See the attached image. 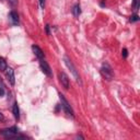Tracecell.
Instances as JSON below:
<instances>
[{
  "label": "cell",
  "instance_id": "obj_1",
  "mask_svg": "<svg viewBox=\"0 0 140 140\" xmlns=\"http://www.w3.org/2000/svg\"><path fill=\"white\" fill-rule=\"evenodd\" d=\"M0 135L4 136L5 138H9V139H17V138H24L23 136L19 135V129L13 126L10 128H7V129H2L0 130Z\"/></svg>",
  "mask_w": 140,
  "mask_h": 140
},
{
  "label": "cell",
  "instance_id": "obj_2",
  "mask_svg": "<svg viewBox=\"0 0 140 140\" xmlns=\"http://www.w3.org/2000/svg\"><path fill=\"white\" fill-rule=\"evenodd\" d=\"M101 74H102V77L105 80H107V81H111V80L114 78V73H113L112 68L108 64L103 65V67L101 68Z\"/></svg>",
  "mask_w": 140,
  "mask_h": 140
},
{
  "label": "cell",
  "instance_id": "obj_3",
  "mask_svg": "<svg viewBox=\"0 0 140 140\" xmlns=\"http://www.w3.org/2000/svg\"><path fill=\"white\" fill-rule=\"evenodd\" d=\"M64 60H65V62H66V65H67V67L70 69V71H71V73H72V76L76 78V80L78 81L80 84H82V82H81V79H80V76L78 74V71H77V69H76V67L73 66V64H72V61L70 60V58L68 57V56H65L64 57Z\"/></svg>",
  "mask_w": 140,
  "mask_h": 140
},
{
  "label": "cell",
  "instance_id": "obj_4",
  "mask_svg": "<svg viewBox=\"0 0 140 140\" xmlns=\"http://www.w3.org/2000/svg\"><path fill=\"white\" fill-rule=\"evenodd\" d=\"M59 99H60V102H61V106H62V108L65 109V112L67 113L69 116H71V117H74V112H73V109H72V107L70 106V104L68 103V101L66 100V97L64 96L62 94H59Z\"/></svg>",
  "mask_w": 140,
  "mask_h": 140
},
{
  "label": "cell",
  "instance_id": "obj_5",
  "mask_svg": "<svg viewBox=\"0 0 140 140\" xmlns=\"http://www.w3.org/2000/svg\"><path fill=\"white\" fill-rule=\"evenodd\" d=\"M40 66H41L42 71H43V72L45 73L47 77H52V69H50L49 65L47 64V61L44 60V58L40 59Z\"/></svg>",
  "mask_w": 140,
  "mask_h": 140
},
{
  "label": "cell",
  "instance_id": "obj_6",
  "mask_svg": "<svg viewBox=\"0 0 140 140\" xmlns=\"http://www.w3.org/2000/svg\"><path fill=\"white\" fill-rule=\"evenodd\" d=\"M58 77H59V81H60L64 89L68 90L69 89V78H68V76L65 72H59Z\"/></svg>",
  "mask_w": 140,
  "mask_h": 140
},
{
  "label": "cell",
  "instance_id": "obj_7",
  "mask_svg": "<svg viewBox=\"0 0 140 140\" xmlns=\"http://www.w3.org/2000/svg\"><path fill=\"white\" fill-rule=\"evenodd\" d=\"M6 76H7L8 81L11 83V85L16 84V79H14V71H13L12 68H7V70H6Z\"/></svg>",
  "mask_w": 140,
  "mask_h": 140
},
{
  "label": "cell",
  "instance_id": "obj_8",
  "mask_svg": "<svg viewBox=\"0 0 140 140\" xmlns=\"http://www.w3.org/2000/svg\"><path fill=\"white\" fill-rule=\"evenodd\" d=\"M32 50H33L34 55L36 56L38 59H43V58H44V53H43V50H42L37 45H33V46H32Z\"/></svg>",
  "mask_w": 140,
  "mask_h": 140
},
{
  "label": "cell",
  "instance_id": "obj_9",
  "mask_svg": "<svg viewBox=\"0 0 140 140\" xmlns=\"http://www.w3.org/2000/svg\"><path fill=\"white\" fill-rule=\"evenodd\" d=\"M9 18H10V21L12 22L13 25H18L19 24V16L16 11H11L10 14H9Z\"/></svg>",
  "mask_w": 140,
  "mask_h": 140
},
{
  "label": "cell",
  "instance_id": "obj_10",
  "mask_svg": "<svg viewBox=\"0 0 140 140\" xmlns=\"http://www.w3.org/2000/svg\"><path fill=\"white\" fill-rule=\"evenodd\" d=\"M12 112H13V115H14V117H16V119L19 120L20 119V111H19V106H18V103H14L13 104Z\"/></svg>",
  "mask_w": 140,
  "mask_h": 140
},
{
  "label": "cell",
  "instance_id": "obj_11",
  "mask_svg": "<svg viewBox=\"0 0 140 140\" xmlns=\"http://www.w3.org/2000/svg\"><path fill=\"white\" fill-rule=\"evenodd\" d=\"M72 13H73V16L77 17V18H78L80 14H81V9H80V6H79V5H76V6L73 7V9H72Z\"/></svg>",
  "mask_w": 140,
  "mask_h": 140
},
{
  "label": "cell",
  "instance_id": "obj_12",
  "mask_svg": "<svg viewBox=\"0 0 140 140\" xmlns=\"http://www.w3.org/2000/svg\"><path fill=\"white\" fill-rule=\"evenodd\" d=\"M7 68H8L7 61H6L4 58H0V71H6Z\"/></svg>",
  "mask_w": 140,
  "mask_h": 140
},
{
  "label": "cell",
  "instance_id": "obj_13",
  "mask_svg": "<svg viewBox=\"0 0 140 140\" xmlns=\"http://www.w3.org/2000/svg\"><path fill=\"white\" fill-rule=\"evenodd\" d=\"M132 7H133V10H135V11L138 10V8H139V0H133Z\"/></svg>",
  "mask_w": 140,
  "mask_h": 140
},
{
  "label": "cell",
  "instance_id": "obj_14",
  "mask_svg": "<svg viewBox=\"0 0 140 140\" xmlns=\"http://www.w3.org/2000/svg\"><path fill=\"white\" fill-rule=\"evenodd\" d=\"M130 22H137V21H139V17L137 16V14H133V16L129 19Z\"/></svg>",
  "mask_w": 140,
  "mask_h": 140
},
{
  "label": "cell",
  "instance_id": "obj_15",
  "mask_svg": "<svg viewBox=\"0 0 140 140\" xmlns=\"http://www.w3.org/2000/svg\"><path fill=\"white\" fill-rule=\"evenodd\" d=\"M121 55H123V57H124V58H127L128 52H127V49H126V48H124L123 50H121Z\"/></svg>",
  "mask_w": 140,
  "mask_h": 140
},
{
  "label": "cell",
  "instance_id": "obj_16",
  "mask_svg": "<svg viewBox=\"0 0 140 140\" xmlns=\"http://www.w3.org/2000/svg\"><path fill=\"white\" fill-rule=\"evenodd\" d=\"M40 6L42 9H44V7H45V0H40Z\"/></svg>",
  "mask_w": 140,
  "mask_h": 140
},
{
  "label": "cell",
  "instance_id": "obj_17",
  "mask_svg": "<svg viewBox=\"0 0 140 140\" xmlns=\"http://www.w3.org/2000/svg\"><path fill=\"white\" fill-rule=\"evenodd\" d=\"M9 1H10V4L13 5V6H16L18 4V0H9Z\"/></svg>",
  "mask_w": 140,
  "mask_h": 140
},
{
  "label": "cell",
  "instance_id": "obj_18",
  "mask_svg": "<svg viewBox=\"0 0 140 140\" xmlns=\"http://www.w3.org/2000/svg\"><path fill=\"white\" fill-rule=\"evenodd\" d=\"M2 120H5V116L2 113H0V121H2Z\"/></svg>",
  "mask_w": 140,
  "mask_h": 140
},
{
  "label": "cell",
  "instance_id": "obj_19",
  "mask_svg": "<svg viewBox=\"0 0 140 140\" xmlns=\"http://www.w3.org/2000/svg\"><path fill=\"white\" fill-rule=\"evenodd\" d=\"M46 33H47V35L50 34V32H49V25H46Z\"/></svg>",
  "mask_w": 140,
  "mask_h": 140
},
{
  "label": "cell",
  "instance_id": "obj_20",
  "mask_svg": "<svg viewBox=\"0 0 140 140\" xmlns=\"http://www.w3.org/2000/svg\"><path fill=\"white\" fill-rule=\"evenodd\" d=\"M5 94V90H4V89H2V88H0V95H1V96H2V95H4Z\"/></svg>",
  "mask_w": 140,
  "mask_h": 140
}]
</instances>
